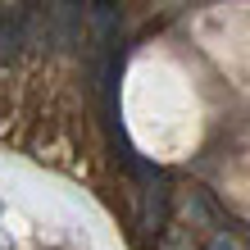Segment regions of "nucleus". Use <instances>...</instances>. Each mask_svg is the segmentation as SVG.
I'll use <instances>...</instances> for the list:
<instances>
[{
    "label": "nucleus",
    "mask_w": 250,
    "mask_h": 250,
    "mask_svg": "<svg viewBox=\"0 0 250 250\" xmlns=\"http://www.w3.org/2000/svg\"><path fill=\"white\" fill-rule=\"evenodd\" d=\"M209 250H237V241H232L228 232H223V237H214V241H209Z\"/></svg>",
    "instance_id": "f257e3e1"
}]
</instances>
